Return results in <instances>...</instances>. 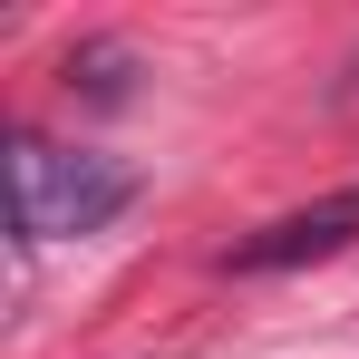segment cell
Instances as JSON below:
<instances>
[{"instance_id": "cell-3", "label": "cell", "mask_w": 359, "mask_h": 359, "mask_svg": "<svg viewBox=\"0 0 359 359\" xmlns=\"http://www.w3.org/2000/svg\"><path fill=\"white\" fill-rule=\"evenodd\" d=\"M126 68H136V59H126L117 39H88V49H68V88H88L97 107H117V97H126Z\"/></svg>"}, {"instance_id": "cell-2", "label": "cell", "mask_w": 359, "mask_h": 359, "mask_svg": "<svg viewBox=\"0 0 359 359\" xmlns=\"http://www.w3.org/2000/svg\"><path fill=\"white\" fill-rule=\"evenodd\" d=\"M359 243V184L340 194H320V204H292V214H272L262 233H243L224 252V272H301V262H330V252H350Z\"/></svg>"}, {"instance_id": "cell-1", "label": "cell", "mask_w": 359, "mask_h": 359, "mask_svg": "<svg viewBox=\"0 0 359 359\" xmlns=\"http://www.w3.org/2000/svg\"><path fill=\"white\" fill-rule=\"evenodd\" d=\"M126 204H136V165L126 156H68L49 136H10V233L20 243H78V233H107Z\"/></svg>"}]
</instances>
